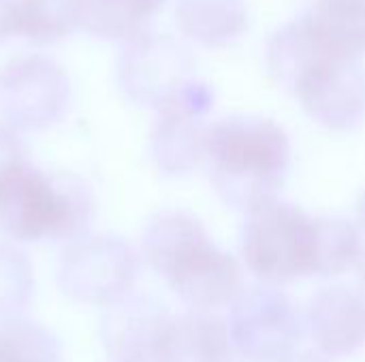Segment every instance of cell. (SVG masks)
Returning <instances> with one entry per match:
<instances>
[{"instance_id": "obj_2", "label": "cell", "mask_w": 365, "mask_h": 362, "mask_svg": "<svg viewBox=\"0 0 365 362\" xmlns=\"http://www.w3.org/2000/svg\"><path fill=\"white\" fill-rule=\"evenodd\" d=\"M205 158L216 194L248 213L278 198L291 171V141L269 117L229 115L207 126Z\"/></svg>"}, {"instance_id": "obj_13", "label": "cell", "mask_w": 365, "mask_h": 362, "mask_svg": "<svg viewBox=\"0 0 365 362\" xmlns=\"http://www.w3.org/2000/svg\"><path fill=\"white\" fill-rule=\"evenodd\" d=\"M306 331L327 358L353 356L365 346V294L346 286L321 290L306 309Z\"/></svg>"}, {"instance_id": "obj_9", "label": "cell", "mask_w": 365, "mask_h": 362, "mask_svg": "<svg viewBox=\"0 0 365 362\" xmlns=\"http://www.w3.org/2000/svg\"><path fill=\"white\" fill-rule=\"evenodd\" d=\"M212 107L214 90L192 77L154 109L156 119L150 134V154L163 175H188L205 158V115Z\"/></svg>"}, {"instance_id": "obj_17", "label": "cell", "mask_w": 365, "mask_h": 362, "mask_svg": "<svg viewBox=\"0 0 365 362\" xmlns=\"http://www.w3.org/2000/svg\"><path fill=\"white\" fill-rule=\"evenodd\" d=\"M167 0H88L83 30L96 38L128 43L150 32Z\"/></svg>"}, {"instance_id": "obj_3", "label": "cell", "mask_w": 365, "mask_h": 362, "mask_svg": "<svg viewBox=\"0 0 365 362\" xmlns=\"http://www.w3.org/2000/svg\"><path fill=\"white\" fill-rule=\"evenodd\" d=\"M90 186L73 173H47L30 162L0 181V233L17 243H68L94 222Z\"/></svg>"}, {"instance_id": "obj_21", "label": "cell", "mask_w": 365, "mask_h": 362, "mask_svg": "<svg viewBox=\"0 0 365 362\" xmlns=\"http://www.w3.org/2000/svg\"><path fill=\"white\" fill-rule=\"evenodd\" d=\"M24 164H28V151L21 141V132L6 122H0V181Z\"/></svg>"}, {"instance_id": "obj_10", "label": "cell", "mask_w": 365, "mask_h": 362, "mask_svg": "<svg viewBox=\"0 0 365 362\" xmlns=\"http://www.w3.org/2000/svg\"><path fill=\"white\" fill-rule=\"evenodd\" d=\"M192 77L190 51L169 34L150 30L122 45L115 79L126 100L137 107L158 109Z\"/></svg>"}, {"instance_id": "obj_14", "label": "cell", "mask_w": 365, "mask_h": 362, "mask_svg": "<svg viewBox=\"0 0 365 362\" xmlns=\"http://www.w3.org/2000/svg\"><path fill=\"white\" fill-rule=\"evenodd\" d=\"M156 362H242V358L220 316L190 309L171 318Z\"/></svg>"}, {"instance_id": "obj_23", "label": "cell", "mask_w": 365, "mask_h": 362, "mask_svg": "<svg viewBox=\"0 0 365 362\" xmlns=\"http://www.w3.org/2000/svg\"><path fill=\"white\" fill-rule=\"evenodd\" d=\"M280 362H329L327 356H323L321 352L314 354V352H293L291 356H287L284 361Z\"/></svg>"}, {"instance_id": "obj_8", "label": "cell", "mask_w": 365, "mask_h": 362, "mask_svg": "<svg viewBox=\"0 0 365 362\" xmlns=\"http://www.w3.org/2000/svg\"><path fill=\"white\" fill-rule=\"evenodd\" d=\"M71 79L45 55H19L0 68V119L19 132L53 128L68 111Z\"/></svg>"}, {"instance_id": "obj_15", "label": "cell", "mask_w": 365, "mask_h": 362, "mask_svg": "<svg viewBox=\"0 0 365 362\" xmlns=\"http://www.w3.org/2000/svg\"><path fill=\"white\" fill-rule=\"evenodd\" d=\"M175 23L188 41L218 49L233 45L248 30L244 0H178Z\"/></svg>"}, {"instance_id": "obj_24", "label": "cell", "mask_w": 365, "mask_h": 362, "mask_svg": "<svg viewBox=\"0 0 365 362\" xmlns=\"http://www.w3.org/2000/svg\"><path fill=\"white\" fill-rule=\"evenodd\" d=\"M357 213H359V222H361V228L365 230V192L359 198V207H357Z\"/></svg>"}, {"instance_id": "obj_5", "label": "cell", "mask_w": 365, "mask_h": 362, "mask_svg": "<svg viewBox=\"0 0 365 362\" xmlns=\"http://www.w3.org/2000/svg\"><path fill=\"white\" fill-rule=\"evenodd\" d=\"M242 256L248 271L265 284H291L317 277L319 218L272 198L246 213Z\"/></svg>"}, {"instance_id": "obj_18", "label": "cell", "mask_w": 365, "mask_h": 362, "mask_svg": "<svg viewBox=\"0 0 365 362\" xmlns=\"http://www.w3.org/2000/svg\"><path fill=\"white\" fill-rule=\"evenodd\" d=\"M0 362H62L60 339L24 316L0 322Z\"/></svg>"}, {"instance_id": "obj_4", "label": "cell", "mask_w": 365, "mask_h": 362, "mask_svg": "<svg viewBox=\"0 0 365 362\" xmlns=\"http://www.w3.org/2000/svg\"><path fill=\"white\" fill-rule=\"evenodd\" d=\"M364 55L365 0H317L272 34L265 62L269 75L289 90L297 73L312 62Z\"/></svg>"}, {"instance_id": "obj_11", "label": "cell", "mask_w": 365, "mask_h": 362, "mask_svg": "<svg viewBox=\"0 0 365 362\" xmlns=\"http://www.w3.org/2000/svg\"><path fill=\"white\" fill-rule=\"evenodd\" d=\"M308 117L329 130L349 132L365 122L361 60H319L297 73L289 87Z\"/></svg>"}, {"instance_id": "obj_16", "label": "cell", "mask_w": 365, "mask_h": 362, "mask_svg": "<svg viewBox=\"0 0 365 362\" xmlns=\"http://www.w3.org/2000/svg\"><path fill=\"white\" fill-rule=\"evenodd\" d=\"M88 0H15V36L32 45H53L86 23Z\"/></svg>"}, {"instance_id": "obj_22", "label": "cell", "mask_w": 365, "mask_h": 362, "mask_svg": "<svg viewBox=\"0 0 365 362\" xmlns=\"http://www.w3.org/2000/svg\"><path fill=\"white\" fill-rule=\"evenodd\" d=\"M15 36V0H0V45Z\"/></svg>"}, {"instance_id": "obj_7", "label": "cell", "mask_w": 365, "mask_h": 362, "mask_svg": "<svg viewBox=\"0 0 365 362\" xmlns=\"http://www.w3.org/2000/svg\"><path fill=\"white\" fill-rule=\"evenodd\" d=\"M229 307V337L242 361L280 362L297 352L306 318L276 284L244 288Z\"/></svg>"}, {"instance_id": "obj_12", "label": "cell", "mask_w": 365, "mask_h": 362, "mask_svg": "<svg viewBox=\"0 0 365 362\" xmlns=\"http://www.w3.org/2000/svg\"><path fill=\"white\" fill-rule=\"evenodd\" d=\"M171 318L156 297L130 292L105 307L98 324L101 346L111 362H156Z\"/></svg>"}, {"instance_id": "obj_25", "label": "cell", "mask_w": 365, "mask_h": 362, "mask_svg": "<svg viewBox=\"0 0 365 362\" xmlns=\"http://www.w3.org/2000/svg\"><path fill=\"white\" fill-rule=\"evenodd\" d=\"M359 286H361V292L365 294V256L361 265H359Z\"/></svg>"}, {"instance_id": "obj_1", "label": "cell", "mask_w": 365, "mask_h": 362, "mask_svg": "<svg viewBox=\"0 0 365 362\" xmlns=\"http://www.w3.org/2000/svg\"><path fill=\"white\" fill-rule=\"evenodd\" d=\"M141 254L188 309L229 307L244 290L240 262L222 252L203 224L186 211L154 215L143 230Z\"/></svg>"}, {"instance_id": "obj_20", "label": "cell", "mask_w": 365, "mask_h": 362, "mask_svg": "<svg viewBox=\"0 0 365 362\" xmlns=\"http://www.w3.org/2000/svg\"><path fill=\"white\" fill-rule=\"evenodd\" d=\"M34 297L30 258L11 243H0V322L26 314Z\"/></svg>"}, {"instance_id": "obj_19", "label": "cell", "mask_w": 365, "mask_h": 362, "mask_svg": "<svg viewBox=\"0 0 365 362\" xmlns=\"http://www.w3.org/2000/svg\"><path fill=\"white\" fill-rule=\"evenodd\" d=\"M365 256L361 230L342 218H319L317 277H338L361 265Z\"/></svg>"}, {"instance_id": "obj_6", "label": "cell", "mask_w": 365, "mask_h": 362, "mask_svg": "<svg viewBox=\"0 0 365 362\" xmlns=\"http://www.w3.org/2000/svg\"><path fill=\"white\" fill-rule=\"evenodd\" d=\"M139 271L141 256L126 239L86 233L64 245L58 288L75 303L105 309L133 292Z\"/></svg>"}]
</instances>
